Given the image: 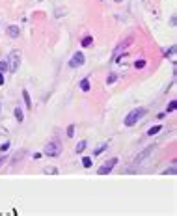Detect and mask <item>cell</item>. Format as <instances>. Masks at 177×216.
<instances>
[{
    "mask_svg": "<svg viewBox=\"0 0 177 216\" xmlns=\"http://www.w3.org/2000/svg\"><path fill=\"white\" fill-rule=\"evenodd\" d=\"M145 112H147L145 108H134V110H130V112L127 114V117H125V121H123L125 127H133V125H136L145 115Z\"/></svg>",
    "mask_w": 177,
    "mask_h": 216,
    "instance_id": "1",
    "label": "cell"
},
{
    "mask_svg": "<svg viewBox=\"0 0 177 216\" xmlns=\"http://www.w3.org/2000/svg\"><path fill=\"white\" fill-rule=\"evenodd\" d=\"M43 153L47 155V157H58V155L62 153V144H60L58 140H52V142H49L45 145Z\"/></svg>",
    "mask_w": 177,
    "mask_h": 216,
    "instance_id": "2",
    "label": "cell"
},
{
    "mask_svg": "<svg viewBox=\"0 0 177 216\" xmlns=\"http://www.w3.org/2000/svg\"><path fill=\"white\" fill-rule=\"evenodd\" d=\"M19 63H21V52L13 51L11 54H9V58H8V71L9 73H17Z\"/></svg>",
    "mask_w": 177,
    "mask_h": 216,
    "instance_id": "3",
    "label": "cell"
},
{
    "mask_svg": "<svg viewBox=\"0 0 177 216\" xmlns=\"http://www.w3.org/2000/svg\"><path fill=\"white\" fill-rule=\"evenodd\" d=\"M119 160L118 158H110V160H106V162L103 164V166H99V170H97V173L99 175H108V173H112V170L116 168V164H118Z\"/></svg>",
    "mask_w": 177,
    "mask_h": 216,
    "instance_id": "4",
    "label": "cell"
},
{
    "mask_svg": "<svg viewBox=\"0 0 177 216\" xmlns=\"http://www.w3.org/2000/svg\"><path fill=\"white\" fill-rule=\"evenodd\" d=\"M84 62H86V56L82 52H75L73 54V58L69 60V67L71 69H78V67H82L84 65Z\"/></svg>",
    "mask_w": 177,
    "mask_h": 216,
    "instance_id": "5",
    "label": "cell"
},
{
    "mask_svg": "<svg viewBox=\"0 0 177 216\" xmlns=\"http://www.w3.org/2000/svg\"><path fill=\"white\" fill-rule=\"evenodd\" d=\"M153 151H155V145H147V147H145V149H142V151H140L138 155H136L133 162H134V164H140V162H144V160L147 158L149 155L153 153Z\"/></svg>",
    "mask_w": 177,
    "mask_h": 216,
    "instance_id": "6",
    "label": "cell"
},
{
    "mask_svg": "<svg viewBox=\"0 0 177 216\" xmlns=\"http://www.w3.org/2000/svg\"><path fill=\"white\" fill-rule=\"evenodd\" d=\"M130 41H133V37H127V39H125V41L121 43V45H118V47H116V51H114V54H112V60H114V62H118V60H119L121 52H123L125 49H127L129 45H130Z\"/></svg>",
    "mask_w": 177,
    "mask_h": 216,
    "instance_id": "7",
    "label": "cell"
},
{
    "mask_svg": "<svg viewBox=\"0 0 177 216\" xmlns=\"http://www.w3.org/2000/svg\"><path fill=\"white\" fill-rule=\"evenodd\" d=\"M6 32H8V36L11 37V39H17V37H19V34H21V28L15 26V24H11V26H8V28H6Z\"/></svg>",
    "mask_w": 177,
    "mask_h": 216,
    "instance_id": "8",
    "label": "cell"
},
{
    "mask_svg": "<svg viewBox=\"0 0 177 216\" xmlns=\"http://www.w3.org/2000/svg\"><path fill=\"white\" fill-rule=\"evenodd\" d=\"M23 99H24V104H26V108H32V99H30V93L26 89H23Z\"/></svg>",
    "mask_w": 177,
    "mask_h": 216,
    "instance_id": "9",
    "label": "cell"
},
{
    "mask_svg": "<svg viewBox=\"0 0 177 216\" xmlns=\"http://www.w3.org/2000/svg\"><path fill=\"white\" fill-rule=\"evenodd\" d=\"M43 173H47V175H58V168H56V166H47V168H43Z\"/></svg>",
    "mask_w": 177,
    "mask_h": 216,
    "instance_id": "10",
    "label": "cell"
},
{
    "mask_svg": "<svg viewBox=\"0 0 177 216\" xmlns=\"http://www.w3.org/2000/svg\"><path fill=\"white\" fill-rule=\"evenodd\" d=\"M80 89H82V91H90V78H84V80H80Z\"/></svg>",
    "mask_w": 177,
    "mask_h": 216,
    "instance_id": "11",
    "label": "cell"
},
{
    "mask_svg": "<svg viewBox=\"0 0 177 216\" xmlns=\"http://www.w3.org/2000/svg\"><path fill=\"white\" fill-rule=\"evenodd\" d=\"M15 119H17L19 123H23V121H24V114H23V110L19 108V106L15 108Z\"/></svg>",
    "mask_w": 177,
    "mask_h": 216,
    "instance_id": "12",
    "label": "cell"
},
{
    "mask_svg": "<svg viewBox=\"0 0 177 216\" xmlns=\"http://www.w3.org/2000/svg\"><path fill=\"white\" fill-rule=\"evenodd\" d=\"M160 130H162V127H160V125H155V127H151L147 130V136H155V134H159Z\"/></svg>",
    "mask_w": 177,
    "mask_h": 216,
    "instance_id": "13",
    "label": "cell"
},
{
    "mask_svg": "<svg viewBox=\"0 0 177 216\" xmlns=\"http://www.w3.org/2000/svg\"><path fill=\"white\" fill-rule=\"evenodd\" d=\"M162 173H164V175H175V173H177V170H175V164H171L170 168H166Z\"/></svg>",
    "mask_w": 177,
    "mask_h": 216,
    "instance_id": "14",
    "label": "cell"
},
{
    "mask_svg": "<svg viewBox=\"0 0 177 216\" xmlns=\"http://www.w3.org/2000/svg\"><path fill=\"white\" fill-rule=\"evenodd\" d=\"M92 43H93V37H92V36H86V37L82 39V43H80V45H82V47H90Z\"/></svg>",
    "mask_w": 177,
    "mask_h": 216,
    "instance_id": "15",
    "label": "cell"
},
{
    "mask_svg": "<svg viewBox=\"0 0 177 216\" xmlns=\"http://www.w3.org/2000/svg\"><path fill=\"white\" fill-rule=\"evenodd\" d=\"M175 108H177V101H170V104L166 106V114H168V112H173Z\"/></svg>",
    "mask_w": 177,
    "mask_h": 216,
    "instance_id": "16",
    "label": "cell"
},
{
    "mask_svg": "<svg viewBox=\"0 0 177 216\" xmlns=\"http://www.w3.org/2000/svg\"><path fill=\"white\" fill-rule=\"evenodd\" d=\"M86 149V140H80V142L77 144V153H82Z\"/></svg>",
    "mask_w": 177,
    "mask_h": 216,
    "instance_id": "17",
    "label": "cell"
},
{
    "mask_svg": "<svg viewBox=\"0 0 177 216\" xmlns=\"http://www.w3.org/2000/svg\"><path fill=\"white\" fill-rule=\"evenodd\" d=\"M116 80H118V75L112 73V75H108V77H106V84H114Z\"/></svg>",
    "mask_w": 177,
    "mask_h": 216,
    "instance_id": "18",
    "label": "cell"
},
{
    "mask_svg": "<svg viewBox=\"0 0 177 216\" xmlns=\"http://www.w3.org/2000/svg\"><path fill=\"white\" fill-rule=\"evenodd\" d=\"M173 54H175V45H171L170 49H166V51H164V56H173Z\"/></svg>",
    "mask_w": 177,
    "mask_h": 216,
    "instance_id": "19",
    "label": "cell"
},
{
    "mask_svg": "<svg viewBox=\"0 0 177 216\" xmlns=\"http://www.w3.org/2000/svg\"><path fill=\"white\" fill-rule=\"evenodd\" d=\"M82 166H84V168H92V158H90V157H84V158H82Z\"/></svg>",
    "mask_w": 177,
    "mask_h": 216,
    "instance_id": "20",
    "label": "cell"
},
{
    "mask_svg": "<svg viewBox=\"0 0 177 216\" xmlns=\"http://www.w3.org/2000/svg\"><path fill=\"white\" fill-rule=\"evenodd\" d=\"M134 67H136V69L145 67V60H136V62H134Z\"/></svg>",
    "mask_w": 177,
    "mask_h": 216,
    "instance_id": "21",
    "label": "cell"
},
{
    "mask_svg": "<svg viewBox=\"0 0 177 216\" xmlns=\"http://www.w3.org/2000/svg\"><path fill=\"white\" fill-rule=\"evenodd\" d=\"M6 71H8V62L2 60V62H0V73H6Z\"/></svg>",
    "mask_w": 177,
    "mask_h": 216,
    "instance_id": "22",
    "label": "cell"
},
{
    "mask_svg": "<svg viewBox=\"0 0 177 216\" xmlns=\"http://www.w3.org/2000/svg\"><path fill=\"white\" fill-rule=\"evenodd\" d=\"M67 136H69V138L75 136V125H69V127H67Z\"/></svg>",
    "mask_w": 177,
    "mask_h": 216,
    "instance_id": "23",
    "label": "cell"
},
{
    "mask_svg": "<svg viewBox=\"0 0 177 216\" xmlns=\"http://www.w3.org/2000/svg\"><path fill=\"white\" fill-rule=\"evenodd\" d=\"M106 147H108V145H106V144H103V145H101V147H97V149H95V151H93V155H99V153H103Z\"/></svg>",
    "mask_w": 177,
    "mask_h": 216,
    "instance_id": "24",
    "label": "cell"
},
{
    "mask_svg": "<svg viewBox=\"0 0 177 216\" xmlns=\"http://www.w3.org/2000/svg\"><path fill=\"white\" fill-rule=\"evenodd\" d=\"M8 149H9V142H4L0 145V151H8Z\"/></svg>",
    "mask_w": 177,
    "mask_h": 216,
    "instance_id": "25",
    "label": "cell"
},
{
    "mask_svg": "<svg viewBox=\"0 0 177 216\" xmlns=\"http://www.w3.org/2000/svg\"><path fill=\"white\" fill-rule=\"evenodd\" d=\"M6 160H8L6 157H0V166H4V162H6Z\"/></svg>",
    "mask_w": 177,
    "mask_h": 216,
    "instance_id": "26",
    "label": "cell"
},
{
    "mask_svg": "<svg viewBox=\"0 0 177 216\" xmlns=\"http://www.w3.org/2000/svg\"><path fill=\"white\" fill-rule=\"evenodd\" d=\"M2 84H4V75L0 73V86H2Z\"/></svg>",
    "mask_w": 177,
    "mask_h": 216,
    "instance_id": "27",
    "label": "cell"
},
{
    "mask_svg": "<svg viewBox=\"0 0 177 216\" xmlns=\"http://www.w3.org/2000/svg\"><path fill=\"white\" fill-rule=\"evenodd\" d=\"M116 2H121V0H116Z\"/></svg>",
    "mask_w": 177,
    "mask_h": 216,
    "instance_id": "28",
    "label": "cell"
}]
</instances>
